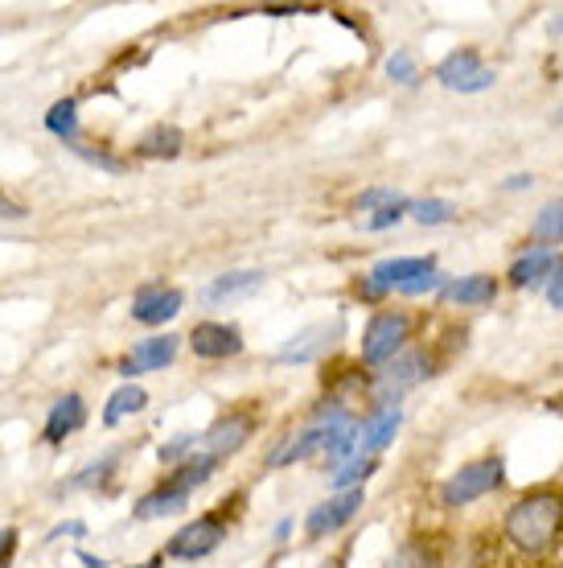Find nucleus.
Instances as JSON below:
<instances>
[{
  "label": "nucleus",
  "mask_w": 563,
  "mask_h": 568,
  "mask_svg": "<svg viewBox=\"0 0 563 568\" xmlns=\"http://www.w3.org/2000/svg\"><path fill=\"white\" fill-rule=\"evenodd\" d=\"M563 527V498L551 490L519 498L502 519V540L522 556H543Z\"/></svg>",
  "instance_id": "f257e3e1"
},
{
  "label": "nucleus",
  "mask_w": 563,
  "mask_h": 568,
  "mask_svg": "<svg viewBox=\"0 0 563 568\" xmlns=\"http://www.w3.org/2000/svg\"><path fill=\"white\" fill-rule=\"evenodd\" d=\"M346 428H354L350 413H341V408L321 413L309 428H300V433H293V437L284 440L280 449H272V454L264 457V466L280 469V466H293V462H305V457H313V454H325V449H329Z\"/></svg>",
  "instance_id": "f03ea898"
},
{
  "label": "nucleus",
  "mask_w": 563,
  "mask_h": 568,
  "mask_svg": "<svg viewBox=\"0 0 563 568\" xmlns=\"http://www.w3.org/2000/svg\"><path fill=\"white\" fill-rule=\"evenodd\" d=\"M498 486H502V462L498 457H481V462H469V466L452 474L444 490H440V503L444 507H465V503H478V498H485Z\"/></svg>",
  "instance_id": "7ed1b4c3"
},
{
  "label": "nucleus",
  "mask_w": 563,
  "mask_h": 568,
  "mask_svg": "<svg viewBox=\"0 0 563 568\" xmlns=\"http://www.w3.org/2000/svg\"><path fill=\"white\" fill-rule=\"evenodd\" d=\"M408 334H411L408 313H395V310L375 313L367 334H362V363H370V367H387V363L403 351Z\"/></svg>",
  "instance_id": "20e7f679"
},
{
  "label": "nucleus",
  "mask_w": 563,
  "mask_h": 568,
  "mask_svg": "<svg viewBox=\"0 0 563 568\" xmlns=\"http://www.w3.org/2000/svg\"><path fill=\"white\" fill-rule=\"evenodd\" d=\"M428 375H432V363H428L423 351L395 355L391 363L379 371V379H375V399H382V408H395V399H403L411 387H420Z\"/></svg>",
  "instance_id": "39448f33"
},
{
  "label": "nucleus",
  "mask_w": 563,
  "mask_h": 568,
  "mask_svg": "<svg viewBox=\"0 0 563 568\" xmlns=\"http://www.w3.org/2000/svg\"><path fill=\"white\" fill-rule=\"evenodd\" d=\"M437 83L449 87V91H461V95H473V91H490L498 83V74L481 62L478 50H452L437 67Z\"/></svg>",
  "instance_id": "423d86ee"
},
{
  "label": "nucleus",
  "mask_w": 563,
  "mask_h": 568,
  "mask_svg": "<svg viewBox=\"0 0 563 568\" xmlns=\"http://www.w3.org/2000/svg\"><path fill=\"white\" fill-rule=\"evenodd\" d=\"M223 540H226L223 515H202V519H194V524L182 527L173 536L165 556H173V560H202V556H211Z\"/></svg>",
  "instance_id": "0eeeda50"
},
{
  "label": "nucleus",
  "mask_w": 563,
  "mask_h": 568,
  "mask_svg": "<svg viewBox=\"0 0 563 568\" xmlns=\"http://www.w3.org/2000/svg\"><path fill=\"white\" fill-rule=\"evenodd\" d=\"M437 268V260L432 256H399V260H382L370 268V276L358 284V293L362 297H382V293H391L399 284H408L411 276H423V272Z\"/></svg>",
  "instance_id": "6e6552de"
},
{
  "label": "nucleus",
  "mask_w": 563,
  "mask_h": 568,
  "mask_svg": "<svg viewBox=\"0 0 563 568\" xmlns=\"http://www.w3.org/2000/svg\"><path fill=\"white\" fill-rule=\"evenodd\" d=\"M177 351H182V338H177V334H156V338L136 342V346L120 358V375H124V384H132V379L144 375V371L170 367L173 358H177Z\"/></svg>",
  "instance_id": "1a4fd4ad"
},
{
  "label": "nucleus",
  "mask_w": 563,
  "mask_h": 568,
  "mask_svg": "<svg viewBox=\"0 0 563 568\" xmlns=\"http://www.w3.org/2000/svg\"><path fill=\"white\" fill-rule=\"evenodd\" d=\"M358 507H362V486L325 498L321 507H313L309 519H305V536H309V540H325L329 531H338V527L350 524L354 515H358Z\"/></svg>",
  "instance_id": "9d476101"
},
{
  "label": "nucleus",
  "mask_w": 563,
  "mask_h": 568,
  "mask_svg": "<svg viewBox=\"0 0 563 568\" xmlns=\"http://www.w3.org/2000/svg\"><path fill=\"white\" fill-rule=\"evenodd\" d=\"M185 305L182 288H165V284H144L141 293L132 297V322L141 326H165L170 317H177Z\"/></svg>",
  "instance_id": "9b49d317"
},
{
  "label": "nucleus",
  "mask_w": 563,
  "mask_h": 568,
  "mask_svg": "<svg viewBox=\"0 0 563 568\" xmlns=\"http://www.w3.org/2000/svg\"><path fill=\"white\" fill-rule=\"evenodd\" d=\"M252 437V416H223V420H214L202 437H197V454H211L214 462H223L231 457L235 449H243V440Z\"/></svg>",
  "instance_id": "f8f14e48"
},
{
  "label": "nucleus",
  "mask_w": 563,
  "mask_h": 568,
  "mask_svg": "<svg viewBox=\"0 0 563 568\" xmlns=\"http://www.w3.org/2000/svg\"><path fill=\"white\" fill-rule=\"evenodd\" d=\"M190 346L197 358H231L243 351V334L231 322H197L190 329Z\"/></svg>",
  "instance_id": "ddd939ff"
},
{
  "label": "nucleus",
  "mask_w": 563,
  "mask_h": 568,
  "mask_svg": "<svg viewBox=\"0 0 563 568\" xmlns=\"http://www.w3.org/2000/svg\"><path fill=\"white\" fill-rule=\"evenodd\" d=\"M86 425V399L79 392H66L62 399H54V408L45 416V428H42V440L45 445H62V440L79 433Z\"/></svg>",
  "instance_id": "4468645a"
},
{
  "label": "nucleus",
  "mask_w": 563,
  "mask_h": 568,
  "mask_svg": "<svg viewBox=\"0 0 563 568\" xmlns=\"http://www.w3.org/2000/svg\"><path fill=\"white\" fill-rule=\"evenodd\" d=\"M338 334H341V322H321V326L300 329V334L280 351V363H309V358L325 355Z\"/></svg>",
  "instance_id": "2eb2a0df"
},
{
  "label": "nucleus",
  "mask_w": 563,
  "mask_h": 568,
  "mask_svg": "<svg viewBox=\"0 0 563 568\" xmlns=\"http://www.w3.org/2000/svg\"><path fill=\"white\" fill-rule=\"evenodd\" d=\"M399 425H403V413L399 408H379V413L367 416V425L358 428V440H362V454H379V449H387L395 440V433H399Z\"/></svg>",
  "instance_id": "dca6fc26"
},
{
  "label": "nucleus",
  "mask_w": 563,
  "mask_h": 568,
  "mask_svg": "<svg viewBox=\"0 0 563 568\" xmlns=\"http://www.w3.org/2000/svg\"><path fill=\"white\" fill-rule=\"evenodd\" d=\"M185 503H190V490H182V486H156L153 495H144L136 507H132V515L136 519H165V515H177L185 511Z\"/></svg>",
  "instance_id": "f3484780"
},
{
  "label": "nucleus",
  "mask_w": 563,
  "mask_h": 568,
  "mask_svg": "<svg viewBox=\"0 0 563 568\" xmlns=\"http://www.w3.org/2000/svg\"><path fill=\"white\" fill-rule=\"evenodd\" d=\"M264 284V272H226V276H218V281H211L206 288H202V301H235V297H247V293H255Z\"/></svg>",
  "instance_id": "a211bd4d"
},
{
  "label": "nucleus",
  "mask_w": 563,
  "mask_h": 568,
  "mask_svg": "<svg viewBox=\"0 0 563 568\" xmlns=\"http://www.w3.org/2000/svg\"><path fill=\"white\" fill-rule=\"evenodd\" d=\"M149 408V392H144L141 384H120L108 396V408H103V425L108 428H115L124 416H136V413H144Z\"/></svg>",
  "instance_id": "6ab92c4d"
},
{
  "label": "nucleus",
  "mask_w": 563,
  "mask_h": 568,
  "mask_svg": "<svg viewBox=\"0 0 563 568\" xmlns=\"http://www.w3.org/2000/svg\"><path fill=\"white\" fill-rule=\"evenodd\" d=\"M182 144H185L182 129H173V124H156V129L136 144V156H144V161H173V156L182 153Z\"/></svg>",
  "instance_id": "aec40b11"
},
{
  "label": "nucleus",
  "mask_w": 563,
  "mask_h": 568,
  "mask_svg": "<svg viewBox=\"0 0 563 568\" xmlns=\"http://www.w3.org/2000/svg\"><path fill=\"white\" fill-rule=\"evenodd\" d=\"M444 297L452 305H485L498 297V281L493 276H461V281L444 284Z\"/></svg>",
  "instance_id": "412c9836"
},
{
  "label": "nucleus",
  "mask_w": 563,
  "mask_h": 568,
  "mask_svg": "<svg viewBox=\"0 0 563 568\" xmlns=\"http://www.w3.org/2000/svg\"><path fill=\"white\" fill-rule=\"evenodd\" d=\"M45 132L58 136V141L74 144L79 141V103L74 100H58L50 112H45Z\"/></svg>",
  "instance_id": "4be33fe9"
},
{
  "label": "nucleus",
  "mask_w": 563,
  "mask_h": 568,
  "mask_svg": "<svg viewBox=\"0 0 563 568\" xmlns=\"http://www.w3.org/2000/svg\"><path fill=\"white\" fill-rule=\"evenodd\" d=\"M555 272V256H551L547 247H535V252H526V256L510 268V284H535V281H543V276H551Z\"/></svg>",
  "instance_id": "5701e85b"
},
{
  "label": "nucleus",
  "mask_w": 563,
  "mask_h": 568,
  "mask_svg": "<svg viewBox=\"0 0 563 568\" xmlns=\"http://www.w3.org/2000/svg\"><path fill=\"white\" fill-rule=\"evenodd\" d=\"M214 466H218V462H214L211 454H194V457H185L182 466H177V474H173L170 483H173V486H182V490H194V486L211 483Z\"/></svg>",
  "instance_id": "b1692460"
},
{
  "label": "nucleus",
  "mask_w": 563,
  "mask_h": 568,
  "mask_svg": "<svg viewBox=\"0 0 563 568\" xmlns=\"http://www.w3.org/2000/svg\"><path fill=\"white\" fill-rule=\"evenodd\" d=\"M531 240L543 243V247L563 240V202H547V206L535 214V223H531Z\"/></svg>",
  "instance_id": "393cba45"
},
{
  "label": "nucleus",
  "mask_w": 563,
  "mask_h": 568,
  "mask_svg": "<svg viewBox=\"0 0 563 568\" xmlns=\"http://www.w3.org/2000/svg\"><path fill=\"white\" fill-rule=\"evenodd\" d=\"M387 568H440V560H437V552H428L423 544H403V548L387 560Z\"/></svg>",
  "instance_id": "a878e982"
},
{
  "label": "nucleus",
  "mask_w": 563,
  "mask_h": 568,
  "mask_svg": "<svg viewBox=\"0 0 563 568\" xmlns=\"http://www.w3.org/2000/svg\"><path fill=\"white\" fill-rule=\"evenodd\" d=\"M115 466H120V454H103V457L95 462V466H86L83 474H79V478H71V483H62L58 490H79V486H95V483H103V478H108V474H112Z\"/></svg>",
  "instance_id": "bb28decb"
},
{
  "label": "nucleus",
  "mask_w": 563,
  "mask_h": 568,
  "mask_svg": "<svg viewBox=\"0 0 563 568\" xmlns=\"http://www.w3.org/2000/svg\"><path fill=\"white\" fill-rule=\"evenodd\" d=\"M370 469H375V457H358V462H350V466H341L338 474H334V490H358V483H367Z\"/></svg>",
  "instance_id": "cd10ccee"
},
{
  "label": "nucleus",
  "mask_w": 563,
  "mask_h": 568,
  "mask_svg": "<svg viewBox=\"0 0 563 568\" xmlns=\"http://www.w3.org/2000/svg\"><path fill=\"white\" fill-rule=\"evenodd\" d=\"M411 219L423 223V227H437V223H452V206L440 199H428V202H411Z\"/></svg>",
  "instance_id": "c85d7f7f"
},
{
  "label": "nucleus",
  "mask_w": 563,
  "mask_h": 568,
  "mask_svg": "<svg viewBox=\"0 0 563 568\" xmlns=\"http://www.w3.org/2000/svg\"><path fill=\"white\" fill-rule=\"evenodd\" d=\"M194 454H197L194 433H182V437H173L170 445H161V449H156V457H161L165 466H177V462H185V457H194Z\"/></svg>",
  "instance_id": "c756f323"
},
{
  "label": "nucleus",
  "mask_w": 563,
  "mask_h": 568,
  "mask_svg": "<svg viewBox=\"0 0 563 568\" xmlns=\"http://www.w3.org/2000/svg\"><path fill=\"white\" fill-rule=\"evenodd\" d=\"M387 74H391L395 83L411 87L416 79H420V71H416V58H411V50H395L391 58H387Z\"/></svg>",
  "instance_id": "7c9ffc66"
},
{
  "label": "nucleus",
  "mask_w": 563,
  "mask_h": 568,
  "mask_svg": "<svg viewBox=\"0 0 563 568\" xmlns=\"http://www.w3.org/2000/svg\"><path fill=\"white\" fill-rule=\"evenodd\" d=\"M408 211H411V202H408V199H395V202H387L382 211L370 214L367 227H370V231H387V227H395V223H399V219H403Z\"/></svg>",
  "instance_id": "2f4dec72"
},
{
  "label": "nucleus",
  "mask_w": 563,
  "mask_h": 568,
  "mask_svg": "<svg viewBox=\"0 0 563 568\" xmlns=\"http://www.w3.org/2000/svg\"><path fill=\"white\" fill-rule=\"evenodd\" d=\"M440 284H444V276L432 268V272H423V276H411L408 284H399V293H408V297H420V293H432V288H440Z\"/></svg>",
  "instance_id": "473e14b6"
},
{
  "label": "nucleus",
  "mask_w": 563,
  "mask_h": 568,
  "mask_svg": "<svg viewBox=\"0 0 563 568\" xmlns=\"http://www.w3.org/2000/svg\"><path fill=\"white\" fill-rule=\"evenodd\" d=\"M395 199H399L395 190H367V194L354 202V206H358V211H382V206H387V202H395Z\"/></svg>",
  "instance_id": "72a5a7b5"
},
{
  "label": "nucleus",
  "mask_w": 563,
  "mask_h": 568,
  "mask_svg": "<svg viewBox=\"0 0 563 568\" xmlns=\"http://www.w3.org/2000/svg\"><path fill=\"white\" fill-rule=\"evenodd\" d=\"M13 552H17V531L13 527H4V531H0V568L13 565Z\"/></svg>",
  "instance_id": "f704fd0d"
},
{
  "label": "nucleus",
  "mask_w": 563,
  "mask_h": 568,
  "mask_svg": "<svg viewBox=\"0 0 563 568\" xmlns=\"http://www.w3.org/2000/svg\"><path fill=\"white\" fill-rule=\"evenodd\" d=\"M79 153H83L91 165H99V170H112V173L124 170V161H115V156H108V153H95V149H79Z\"/></svg>",
  "instance_id": "c9c22d12"
},
{
  "label": "nucleus",
  "mask_w": 563,
  "mask_h": 568,
  "mask_svg": "<svg viewBox=\"0 0 563 568\" xmlns=\"http://www.w3.org/2000/svg\"><path fill=\"white\" fill-rule=\"evenodd\" d=\"M547 301H551V305H555V310H563V264H555V272H551Z\"/></svg>",
  "instance_id": "e433bc0d"
},
{
  "label": "nucleus",
  "mask_w": 563,
  "mask_h": 568,
  "mask_svg": "<svg viewBox=\"0 0 563 568\" xmlns=\"http://www.w3.org/2000/svg\"><path fill=\"white\" fill-rule=\"evenodd\" d=\"M21 214H25V211H21L17 202L4 199V190H0V219H21Z\"/></svg>",
  "instance_id": "4c0bfd02"
},
{
  "label": "nucleus",
  "mask_w": 563,
  "mask_h": 568,
  "mask_svg": "<svg viewBox=\"0 0 563 568\" xmlns=\"http://www.w3.org/2000/svg\"><path fill=\"white\" fill-rule=\"evenodd\" d=\"M58 536H86V527L83 524H62L50 531V540H58Z\"/></svg>",
  "instance_id": "58836bf2"
},
{
  "label": "nucleus",
  "mask_w": 563,
  "mask_h": 568,
  "mask_svg": "<svg viewBox=\"0 0 563 568\" xmlns=\"http://www.w3.org/2000/svg\"><path fill=\"white\" fill-rule=\"evenodd\" d=\"M79 560H83L86 568H108V560H103V556H91V552H79Z\"/></svg>",
  "instance_id": "ea45409f"
},
{
  "label": "nucleus",
  "mask_w": 563,
  "mask_h": 568,
  "mask_svg": "<svg viewBox=\"0 0 563 568\" xmlns=\"http://www.w3.org/2000/svg\"><path fill=\"white\" fill-rule=\"evenodd\" d=\"M132 568H161V556H153V560H149V565H132Z\"/></svg>",
  "instance_id": "a19ab883"
},
{
  "label": "nucleus",
  "mask_w": 563,
  "mask_h": 568,
  "mask_svg": "<svg viewBox=\"0 0 563 568\" xmlns=\"http://www.w3.org/2000/svg\"><path fill=\"white\" fill-rule=\"evenodd\" d=\"M555 29H560V33H563V17H560V21H555Z\"/></svg>",
  "instance_id": "79ce46f5"
}]
</instances>
